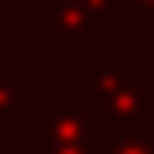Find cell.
Wrapping results in <instances>:
<instances>
[{
	"instance_id": "3957f363",
	"label": "cell",
	"mask_w": 154,
	"mask_h": 154,
	"mask_svg": "<svg viewBox=\"0 0 154 154\" xmlns=\"http://www.w3.org/2000/svg\"><path fill=\"white\" fill-rule=\"evenodd\" d=\"M33 85L26 81L22 73H18L15 66H4V59H0V121L11 118V114H18L29 99H33Z\"/></svg>"
},
{
	"instance_id": "8992f818",
	"label": "cell",
	"mask_w": 154,
	"mask_h": 154,
	"mask_svg": "<svg viewBox=\"0 0 154 154\" xmlns=\"http://www.w3.org/2000/svg\"><path fill=\"white\" fill-rule=\"evenodd\" d=\"M0 48H4V33H0Z\"/></svg>"
},
{
	"instance_id": "52a82bcc",
	"label": "cell",
	"mask_w": 154,
	"mask_h": 154,
	"mask_svg": "<svg viewBox=\"0 0 154 154\" xmlns=\"http://www.w3.org/2000/svg\"><path fill=\"white\" fill-rule=\"evenodd\" d=\"M150 88H154V73H150Z\"/></svg>"
},
{
	"instance_id": "6da1fadb",
	"label": "cell",
	"mask_w": 154,
	"mask_h": 154,
	"mask_svg": "<svg viewBox=\"0 0 154 154\" xmlns=\"http://www.w3.org/2000/svg\"><path fill=\"white\" fill-rule=\"evenodd\" d=\"M150 99H154V88L136 81L118 51H110L106 59L92 70V114L99 121L118 125L121 132H136V121L147 128L150 121Z\"/></svg>"
},
{
	"instance_id": "7a4b0ae2",
	"label": "cell",
	"mask_w": 154,
	"mask_h": 154,
	"mask_svg": "<svg viewBox=\"0 0 154 154\" xmlns=\"http://www.w3.org/2000/svg\"><path fill=\"white\" fill-rule=\"evenodd\" d=\"M110 15V0H37V33L59 51H81Z\"/></svg>"
},
{
	"instance_id": "277c9868",
	"label": "cell",
	"mask_w": 154,
	"mask_h": 154,
	"mask_svg": "<svg viewBox=\"0 0 154 154\" xmlns=\"http://www.w3.org/2000/svg\"><path fill=\"white\" fill-rule=\"evenodd\" d=\"M110 15H154V0H110Z\"/></svg>"
},
{
	"instance_id": "5b68a950",
	"label": "cell",
	"mask_w": 154,
	"mask_h": 154,
	"mask_svg": "<svg viewBox=\"0 0 154 154\" xmlns=\"http://www.w3.org/2000/svg\"><path fill=\"white\" fill-rule=\"evenodd\" d=\"M18 11V0H0V18H11Z\"/></svg>"
}]
</instances>
